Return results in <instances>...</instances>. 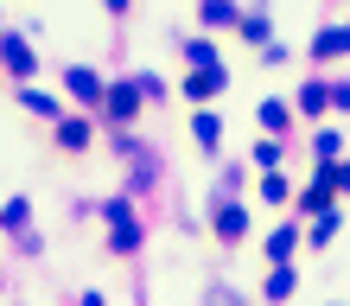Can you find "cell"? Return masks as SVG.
Returning <instances> with one entry per match:
<instances>
[{
    "mask_svg": "<svg viewBox=\"0 0 350 306\" xmlns=\"http://www.w3.org/2000/svg\"><path fill=\"white\" fill-rule=\"evenodd\" d=\"M109 223H115V249H121V255L140 249V223L128 217V198H109Z\"/></svg>",
    "mask_w": 350,
    "mask_h": 306,
    "instance_id": "obj_1",
    "label": "cell"
},
{
    "mask_svg": "<svg viewBox=\"0 0 350 306\" xmlns=\"http://www.w3.org/2000/svg\"><path fill=\"white\" fill-rule=\"evenodd\" d=\"M96 109H109L115 121H134V115H140V90H134V84H115V90H102Z\"/></svg>",
    "mask_w": 350,
    "mask_h": 306,
    "instance_id": "obj_2",
    "label": "cell"
},
{
    "mask_svg": "<svg viewBox=\"0 0 350 306\" xmlns=\"http://www.w3.org/2000/svg\"><path fill=\"white\" fill-rule=\"evenodd\" d=\"M0 58H7V71H13V77H32V71H38V58H32L26 38H0Z\"/></svg>",
    "mask_w": 350,
    "mask_h": 306,
    "instance_id": "obj_3",
    "label": "cell"
},
{
    "mask_svg": "<svg viewBox=\"0 0 350 306\" xmlns=\"http://www.w3.org/2000/svg\"><path fill=\"white\" fill-rule=\"evenodd\" d=\"M223 84H230V77H223V64H211V71H191V77H185V96L204 102V96H217Z\"/></svg>",
    "mask_w": 350,
    "mask_h": 306,
    "instance_id": "obj_4",
    "label": "cell"
},
{
    "mask_svg": "<svg viewBox=\"0 0 350 306\" xmlns=\"http://www.w3.org/2000/svg\"><path fill=\"white\" fill-rule=\"evenodd\" d=\"M242 230H249V211H242V204H217V236L236 242Z\"/></svg>",
    "mask_w": 350,
    "mask_h": 306,
    "instance_id": "obj_5",
    "label": "cell"
},
{
    "mask_svg": "<svg viewBox=\"0 0 350 306\" xmlns=\"http://www.w3.org/2000/svg\"><path fill=\"white\" fill-rule=\"evenodd\" d=\"M64 84L77 102H102V84H96V71H64Z\"/></svg>",
    "mask_w": 350,
    "mask_h": 306,
    "instance_id": "obj_6",
    "label": "cell"
},
{
    "mask_svg": "<svg viewBox=\"0 0 350 306\" xmlns=\"http://www.w3.org/2000/svg\"><path fill=\"white\" fill-rule=\"evenodd\" d=\"M57 140H64L70 153H83L90 147V121H64V115H57Z\"/></svg>",
    "mask_w": 350,
    "mask_h": 306,
    "instance_id": "obj_7",
    "label": "cell"
},
{
    "mask_svg": "<svg viewBox=\"0 0 350 306\" xmlns=\"http://www.w3.org/2000/svg\"><path fill=\"white\" fill-rule=\"evenodd\" d=\"M319 58H344L350 51V26H332V32H319V45H312Z\"/></svg>",
    "mask_w": 350,
    "mask_h": 306,
    "instance_id": "obj_8",
    "label": "cell"
},
{
    "mask_svg": "<svg viewBox=\"0 0 350 306\" xmlns=\"http://www.w3.org/2000/svg\"><path fill=\"white\" fill-rule=\"evenodd\" d=\"M191 134H198V147H211V153L223 147V121H217V115H198V121H191Z\"/></svg>",
    "mask_w": 350,
    "mask_h": 306,
    "instance_id": "obj_9",
    "label": "cell"
},
{
    "mask_svg": "<svg viewBox=\"0 0 350 306\" xmlns=\"http://www.w3.org/2000/svg\"><path fill=\"white\" fill-rule=\"evenodd\" d=\"M19 102H26L32 115H45V121H57V115H64V102H57V96H45V90H26Z\"/></svg>",
    "mask_w": 350,
    "mask_h": 306,
    "instance_id": "obj_10",
    "label": "cell"
},
{
    "mask_svg": "<svg viewBox=\"0 0 350 306\" xmlns=\"http://www.w3.org/2000/svg\"><path fill=\"white\" fill-rule=\"evenodd\" d=\"M204 26H230V19H236V7H230V0H204Z\"/></svg>",
    "mask_w": 350,
    "mask_h": 306,
    "instance_id": "obj_11",
    "label": "cell"
},
{
    "mask_svg": "<svg viewBox=\"0 0 350 306\" xmlns=\"http://www.w3.org/2000/svg\"><path fill=\"white\" fill-rule=\"evenodd\" d=\"M0 230H26V198H13V204H0Z\"/></svg>",
    "mask_w": 350,
    "mask_h": 306,
    "instance_id": "obj_12",
    "label": "cell"
},
{
    "mask_svg": "<svg viewBox=\"0 0 350 306\" xmlns=\"http://www.w3.org/2000/svg\"><path fill=\"white\" fill-rule=\"evenodd\" d=\"M185 58H191L198 71H211V64H217V51H211V38H191V45H185Z\"/></svg>",
    "mask_w": 350,
    "mask_h": 306,
    "instance_id": "obj_13",
    "label": "cell"
},
{
    "mask_svg": "<svg viewBox=\"0 0 350 306\" xmlns=\"http://www.w3.org/2000/svg\"><path fill=\"white\" fill-rule=\"evenodd\" d=\"M299 109H306V115H319V109H325V90H319V84H306V90H299Z\"/></svg>",
    "mask_w": 350,
    "mask_h": 306,
    "instance_id": "obj_14",
    "label": "cell"
},
{
    "mask_svg": "<svg viewBox=\"0 0 350 306\" xmlns=\"http://www.w3.org/2000/svg\"><path fill=\"white\" fill-rule=\"evenodd\" d=\"M109 13H128V0H109Z\"/></svg>",
    "mask_w": 350,
    "mask_h": 306,
    "instance_id": "obj_15",
    "label": "cell"
}]
</instances>
